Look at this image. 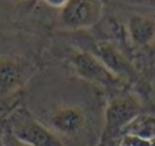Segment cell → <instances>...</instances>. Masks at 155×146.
Returning <instances> with one entry per match:
<instances>
[{"instance_id":"6da1fadb","label":"cell","mask_w":155,"mask_h":146,"mask_svg":"<svg viewBox=\"0 0 155 146\" xmlns=\"http://www.w3.org/2000/svg\"><path fill=\"white\" fill-rule=\"evenodd\" d=\"M65 146H90L101 138L91 111L82 104L63 101L33 114Z\"/></svg>"},{"instance_id":"7a4b0ae2","label":"cell","mask_w":155,"mask_h":146,"mask_svg":"<svg viewBox=\"0 0 155 146\" xmlns=\"http://www.w3.org/2000/svg\"><path fill=\"white\" fill-rule=\"evenodd\" d=\"M3 120L10 133L27 146H65L25 107H16Z\"/></svg>"},{"instance_id":"3957f363","label":"cell","mask_w":155,"mask_h":146,"mask_svg":"<svg viewBox=\"0 0 155 146\" xmlns=\"http://www.w3.org/2000/svg\"><path fill=\"white\" fill-rule=\"evenodd\" d=\"M142 107L136 98L129 94L113 96L105 109L104 128L98 146H106L112 142L120 141L125 126L137 116Z\"/></svg>"},{"instance_id":"277c9868","label":"cell","mask_w":155,"mask_h":146,"mask_svg":"<svg viewBox=\"0 0 155 146\" xmlns=\"http://www.w3.org/2000/svg\"><path fill=\"white\" fill-rule=\"evenodd\" d=\"M34 71V64L27 59L19 56L0 57V100H4L22 89Z\"/></svg>"},{"instance_id":"5b68a950","label":"cell","mask_w":155,"mask_h":146,"mask_svg":"<svg viewBox=\"0 0 155 146\" xmlns=\"http://www.w3.org/2000/svg\"><path fill=\"white\" fill-rule=\"evenodd\" d=\"M71 64L79 76L93 83L117 89L121 87L123 79L112 73L95 55L88 51H78L71 56Z\"/></svg>"},{"instance_id":"8992f818","label":"cell","mask_w":155,"mask_h":146,"mask_svg":"<svg viewBox=\"0 0 155 146\" xmlns=\"http://www.w3.org/2000/svg\"><path fill=\"white\" fill-rule=\"evenodd\" d=\"M99 18V5L94 0H70L61 8V22L70 29L93 26Z\"/></svg>"},{"instance_id":"52a82bcc","label":"cell","mask_w":155,"mask_h":146,"mask_svg":"<svg viewBox=\"0 0 155 146\" xmlns=\"http://www.w3.org/2000/svg\"><path fill=\"white\" fill-rule=\"evenodd\" d=\"M93 55H95L114 75H117L120 79H132L135 78L136 73H135L132 64L124 57V55L120 51L114 48L110 42L106 41H101L97 42L93 48Z\"/></svg>"},{"instance_id":"ba28073f","label":"cell","mask_w":155,"mask_h":146,"mask_svg":"<svg viewBox=\"0 0 155 146\" xmlns=\"http://www.w3.org/2000/svg\"><path fill=\"white\" fill-rule=\"evenodd\" d=\"M128 32L135 45L146 46L155 38V22L146 16L135 15L129 19Z\"/></svg>"},{"instance_id":"9c48e42d","label":"cell","mask_w":155,"mask_h":146,"mask_svg":"<svg viewBox=\"0 0 155 146\" xmlns=\"http://www.w3.org/2000/svg\"><path fill=\"white\" fill-rule=\"evenodd\" d=\"M124 134L139 137V138L150 142L155 141V116L139 114L125 126L123 135Z\"/></svg>"},{"instance_id":"30bf717a","label":"cell","mask_w":155,"mask_h":146,"mask_svg":"<svg viewBox=\"0 0 155 146\" xmlns=\"http://www.w3.org/2000/svg\"><path fill=\"white\" fill-rule=\"evenodd\" d=\"M0 146H27V145L18 141V139L10 133V130H8L7 124L4 123V120H2V122H0Z\"/></svg>"},{"instance_id":"8fae6325","label":"cell","mask_w":155,"mask_h":146,"mask_svg":"<svg viewBox=\"0 0 155 146\" xmlns=\"http://www.w3.org/2000/svg\"><path fill=\"white\" fill-rule=\"evenodd\" d=\"M44 2H45L48 5H51V7L64 8L65 5H67V3L70 2V0H44Z\"/></svg>"}]
</instances>
